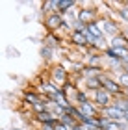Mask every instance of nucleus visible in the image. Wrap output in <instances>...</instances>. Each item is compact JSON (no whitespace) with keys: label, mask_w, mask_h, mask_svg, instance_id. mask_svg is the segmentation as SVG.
<instances>
[{"label":"nucleus","mask_w":128,"mask_h":130,"mask_svg":"<svg viewBox=\"0 0 128 130\" xmlns=\"http://www.w3.org/2000/svg\"><path fill=\"white\" fill-rule=\"evenodd\" d=\"M98 80H100V84H102L104 89H106L109 95H113L115 99L121 97V95L124 93V89L121 87L119 80H117V76L112 74V73H104V74H100V76H98Z\"/></svg>","instance_id":"obj_1"},{"label":"nucleus","mask_w":128,"mask_h":130,"mask_svg":"<svg viewBox=\"0 0 128 130\" xmlns=\"http://www.w3.org/2000/svg\"><path fill=\"white\" fill-rule=\"evenodd\" d=\"M78 13V22L82 26H89V24H95V22L100 21V13L95 9V8H91V4H82V9L76 11Z\"/></svg>","instance_id":"obj_2"},{"label":"nucleus","mask_w":128,"mask_h":130,"mask_svg":"<svg viewBox=\"0 0 128 130\" xmlns=\"http://www.w3.org/2000/svg\"><path fill=\"white\" fill-rule=\"evenodd\" d=\"M50 82H54L58 87H63V86H67L69 82H71V73H69L61 63L52 65L50 67Z\"/></svg>","instance_id":"obj_3"},{"label":"nucleus","mask_w":128,"mask_h":130,"mask_svg":"<svg viewBox=\"0 0 128 130\" xmlns=\"http://www.w3.org/2000/svg\"><path fill=\"white\" fill-rule=\"evenodd\" d=\"M100 117H104V119H108V121H115V123H126V111L117 108L115 104L100 108Z\"/></svg>","instance_id":"obj_4"},{"label":"nucleus","mask_w":128,"mask_h":130,"mask_svg":"<svg viewBox=\"0 0 128 130\" xmlns=\"http://www.w3.org/2000/svg\"><path fill=\"white\" fill-rule=\"evenodd\" d=\"M89 97H91V100L98 106V108H106V106L113 104V99H115L113 95H109V93L104 89V87H100V89L89 93Z\"/></svg>","instance_id":"obj_5"},{"label":"nucleus","mask_w":128,"mask_h":130,"mask_svg":"<svg viewBox=\"0 0 128 130\" xmlns=\"http://www.w3.org/2000/svg\"><path fill=\"white\" fill-rule=\"evenodd\" d=\"M43 22H45V28L48 30V34H58L61 24H63V15L61 13H52L48 17H45Z\"/></svg>","instance_id":"obj_6"},{"label":"nucleus","mask_w":128,"mask_h":130,"mask_svg":"<svg viewBox=\"0 0 128 130\" xmlns=\"http://www.w3.org/2000/svg\"><path fill=\"white\" fill-rule=\"evenodd\" d=\"M98 26L104 30V34H109L112 37L119 35L121 30H123V28H119V24L112 19V17H100V21H98Z\"/></svg>","instance_id":"obj_7"},{"label":"nucleus","mask_w":128,"mask_h":130,"mask_svg":"<svg viewBox=\"0 0 128 130\" xmlns=\"http://www.w3.org/2000/svg\"><path fill=\"white\" fill-rule=\"evenodd\" d=\"M69 41H71V45H74L76 48H87V46H91L87 37H85V34L80 32V30H72L69 34Z\"/></svg>","instance_id":"obj_8"},{"label":"nucleus","mask_w":128,"mask_h":130,"mask_svg":"<svg viewBox=\"0 0 128 130\" xmlns=\"http://www.w3.org/2000/svg\"><path fill=\"white\" fill-rule=\"evenodd\" d=\"M33 119H35L39 125H56V123L60 121L58 117L52 115L50 111H41V113H35V115H33Z\"/></svg>","instance_id":"obj_9"},{"label":"nucleus","mask_w":128,"mask_h":130,"mask_svg":"<svg viewBox=\"0 0 128 130\" xmlns=\"http://www.w3.org/2000/svg\"><path fill=\"white\" fill-rule=\"evenodd\" d=\"M74 6H76L74 0H58V13L65 15V13H69V11H72Z\"/></svg>","instance_id":"obj_10"},{"label":"nucleus","mask_w":128,"mask_h":130,"mask_svg":"<svg viewBox=\"0 0 128 130\" xmlns=\"http://www.w3.org/2000/svg\"><path fill=\"white\" fill-rule=\"evenodd\" d=\"M85 30L89 32V34H91V35H93V37H95L97 41H100V39H106V37H104L106 34H104V30H102L100 26H98V22H95V24H89V26H85Z\"/></svg>","instance_id":"obj_11"},{"label":"nucleus","mask_w":128,"mask_h":130,"mask_svg":"<svg viewBox=\"0 0 128 130\" xmlns=\"http://www.w3.org/2000/svg\"><path fill=\"white\" fill-rule=\"evenodd\" d=\"M43 43H45V45H48V46H52V48L56 50L58 46H60V45L63 43V37H60L58 34H48V35L45 37V41H43Z\"/></svg>","instance_id":"obj_12"},{"label":"nucleus","mask_w":128,"mask_h":130,"mask_svg":"<svg viewBox=\"0 0 128 130\" xmlns=\"http://www.w3.org/2000/svg\"><path fill=\"white\" fill-rule=\"evenodd\" d=\"M22 97H24V102H28V104H37V102H41V93H39V91H24V95H22Z\"/></svg>","instance_id":"obj_13"},{"label":"nucleus","mask_w":128,"mask_h":130,"mask_svg":"<svg viewBox=\"0 0 128 130\" xmlns=\"http://www.w3.org/2000/svg\"><path fill=\"white\" fill-rule=\"evenodd\" d=\"M109 46H112V48H128V41L119 34V35H115V37L109 39Z\"/></svg>","instance_id":"obj_14"},{"label":"nucleus","mask_w":128,"mask_h":130,"mask_svg":"<svg viewBox=\"0 0 128 130\" xmlns=\"http://www.w3.org/2000/svg\"><path fill=\"white\" fill-rule=\"evenodd\" d=\"M54 52H56V50L52 48V46L45 45V43H43L41 48H39V54H41V58H43V60H46V61H50L52 58H54Z\"/></svg>","instance_id":"obj_15"},{"label":"nucleus","mask_w":128,"mask_h":130,"mask_svg":"<svg viewBox=\"0 0 128 130\" xmlns=\"http://www.w3.org/2000/svg\"><path fill=\"white\" fill-rule=\"evenodd\" d=\"M60 123H63V125H65L67 128H72V126H76V125H78V121L74 119V117H71L69 113L61 115V117H60Z\"/></svg>","instance_id":"obj_16"},{"label":"nucleus","mask_w":128,"mask_h":130,"mask_svg":"<svg viewBox=\"0 0 128 130\" xmlns=\"http://www.w3.org/2000/svg\"><path fill=\"white\" fill-rule=\"evenodd\" d=\"M112 6H117V17L119 19L128 22V8H124L123 4H112Z\"/></svg>","instance_id":"obj_17"},{"label":"nucleus","mask_w":128,"mask_h":130,"mask_svg":"<svg viewBox=\"0 0 128 130\" xmlns=\"http://www.w3.org/2000/svg\"><path fill=\"white\" fill-rule=\"evenodd\" d=\"M117 76V80H119V84L121 87H123L124 91H128V73H124V71H121L119 74H115Z\"/></svg>","instance_id":"obj_18"},{"label":"nucleus","mask_w":128,"mask_h":130,"mask_svg":"<svg viewBox=\"0 0 128 130\" xmlns=\"http://www.w3.org/2000/svg\"><path fill=\"white\" fill-rule=\"evenodd\" d=\"M39 130H56V125H39Z\"/></svg>","instance_id":"obj_19"},{"label":"nucleus","mask_w":128,"mask_h":130,"mask_svg":"<svg viewBox=\"0 0 128 130\" xmlns=\"http://www.w3.org/2000/svg\"><path fill=\"white\" fill-rule=\"evenodd\" d=\"M56 130H71V128H67L65 125H63V123L58 121V123H56Z\"/></svg>","instance_id":"obj_20"},{"label":"nucleus","mask_w":128,"mask_h":130,"mask_svg":"<svg viewBox=\"0 0 128 130\" xmlns=\"http://www.w3.org/2000/svg\"><path fill=\"white\" fill-rule=\"evenodd\" d=\"M11 130H22V128H15V126H13V128H11Z\"/></svg>","instance_id":"obj_21"},{"label":"nucleus","mask_w":128,"mask_h":130,"mask_svg":"<svg viewBox=\"0 0 128 130\" xmlns=\"http://www.w3.org/2000/svg\"><path fill=\"white\" fill-rule=\"evenodd\" d=\"M126 123H128V111H126Z\"/></svg>","instance_id":"obj_22"}]
</instances>
